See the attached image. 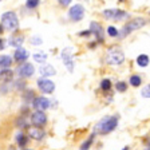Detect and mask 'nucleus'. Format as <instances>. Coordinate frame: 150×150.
<instances>
[{
	"mask_svg": "<svg viewBox=\"0 0 150 150\" xmlns=\"http://www.w3.org/2000/svg\"><path fill=\"white\" fill-rule=\"evenodd\" d=\"M145 24H146V20H145L144 18H134V19H131L130 22L122 28L121 31L118 32V35L121 38H125L126 35H129L131 31H135V30H138V28L144 27Z\"/></svg>",
	"mask_w": 150,
	"mask_h": 150,
	"instance_id": "1",
	"label": "nucleus"
},
{
	"mask_svg": "<svg viewBox=\"0 0 150 150\" xmlns=\"http://www.w3.org/2000/svg\"><path fill=\"white\" fill-rule=\"evenodd\" d=\"M34 71H35V69L31 63H24V64H22L19 67V74H20V76H23V78L31 76V75L34 74Z\"/></svg>",
	"mask_w": 150,
	"mask_h": 150,
	"instance_id": "10",
	"label": "nucleus"
},
{
	"mask_svg": "<svg viewBox=\"0 0 150 150\" xmlns=\"http://www.w3.org/2000/svg\"><path fill=\"white\" fill-rule=\"evenodd\" d=\"M34 107L38 110V111H43V110H47L50 107V100L47 99L44 97H40V98H36L34 102Z\"/></svg>",
	"mask_w": 150,
	"mask_h": 150,
	"instance_id": "11",
	"label": "nucleus"
},
{
	"mask_svg": "<svg viewBox=\"0 0 150 150\" xmlns=\"http://www.w3.org/2000/svg\"><path fill=\"white\" fill-rule=\"evenodd\" d=\"M142 97L144 98H150V83L142 88Z\"/></svg>",
	"mask_w": 150,
	"mask_h": 150,
	"instance_id": "25",
	"label": "nucleus"
},
{
	"mask_svg": "<svg viewBox=\"0 0 150 150\" xmlns=\"http://www.w3.org/2000/svg\"><path fill=\"white\" fill-rule=\"evenodd\" d=\"M100 88L102 90H110L111 88V82H110V79H105V81H102V83H100Z\"/></svg>",
	"mask_w": 150,
	"mask_h": 150,
	"instance_id": "22",
	"label": "nucleus"
},
{
	"mask_svg": "<svg viewBox=\"0 0 150 150\" xmlns=\"http://www.w3.org/2000/svg\"><path fill=\"white\" fill-rule=\"evenodd\" d=\"M122 150H129V147L126 146V147H123V149H122Z\"/></svg>",
	"mask_w": 150,
	"mask_h": 150,
	"instance_id": "33",
	"label": "nucleus"
},
{
	"mask_svg": "<svg viewBox=\"0 0 150 150\" xmlns=\"http://www.w3.org/2000/svg\"><path fill=\"white\" fill-rule=\"evenodd\" d=\"M46 59H47V55L44 52H36V54H34V60H35V62L43 63V62H46Z\"/></svg>",
	"mask_w": 150,
	"mask_h": 150,
	"instance_id": "20",
	"label": "nucleus"
},
{
	"mask_svg": "<svg viewBox=\"0 0 150 150\" xmlns=\"http://www.w3.org/2000/svg\"><path fill=\"white\" fill-rule=\"evenodd\" d=\"M23 42H24V36H23V35H13V36L9 39V44L13 47H18V48L22 47Z\"/></svg>",
	"mask_w": 150,
	"mask_h": 150,
	"instance_id": "16",
	"label": "nucleus"
},
{
	"mask_svg": "<svg viewBox=\"0 0 150 150\" xmlns=\"http://www.w3.org/2000/svg\"><path fill=\"white\" fill-rule=\"evenodd\" d=\"M90 32L95 34V36H97L99 40H102L103 39V30H102V27H100L99 23H97V22L91 23L90 24Z\"/></svg>",
	"mask_w": 150,
	"mask_h": 150,
	"instance_id": "12",
	"label": "nucleus"
},
{
	"mask_svg": "<svg viewBox=\"0 0 150 150\" xmlns=\"http://www.w3.org/2000/svg\"><path fill=\"white\" fill-rule=\"evenodd\" d=\"M91 32L90 31H86V32H81V36H88Z\"/></svg>",
	"mask_w": 150,
	"mask_h": 150,
	"instance_id": "30",
	"label": "nucleus"
},
{
	"mask_svg": "<svg viewBox=\"0 0 150 150\" xmlns=\"http://www.w3.org/2000/svg\"><path fill=\"white\" fill-rule=\"evenodd\" d=\"M118 125V118L117 117H109V118H105L98 123L97 129L100 134H107L110 131H112Z\"/></svg>",
	"mask_w": 150,
	"mask_h": 150,
	"instance_id": "2",
	"label": "nucleus"
},
{
	"mask_svg": "<svg viewBox=\"0 0 150 150\" xmlns=\"http://www.w3.org/2000/svg\"><path fill=\"white\" fill-rule=\"evenodd\" d=\"M106 60L109 63H111V64H121L125 60V55L119 48H110L107 51Z\"/></svg>",
	"mask_w": 150,
	"mask_h": 150,
	"instance_id": "4",
	"label": "nucleus"
},
{
	"mask_svg": "<svg viewBox=\"0 0 150 150\" xmlns=\"http://www.w3.org/2000/svg\"><path fill=\"white\" fill-rule=\"evenodd\" d=\"M28 135H30L32 139L40 141V139H43V137H44V131L39 127H31L30 131H28Z\"/></svg>",
	"mask_w": 150,
	"mask_h": 150,
	"instance_id": "13",
	"label": "nucleus"
},
{
	"mask_svg": "<svg viewBox=\"0 0 150 150\" xmlns=\"http://www.w3.org/2000/svg\"><path fill=\"white\" fill-rule=\"evenodd\" d=\"M39 3H40V1H38V0H28V1H27V7H28V8H35V7L39 6Z\"/></svg>",
	"mask_w": 150,
	"mask_h": 150,
	"instance_id": "28",
	"label": "nucleus"
},
{
	"mask_svg": "<svg viewBox=\"0 0 150 150\" xmlns=\"http://www.w3.org/2000/svg\"><path fill=\"white\" fill-rule=\"evenodd\" d=\"M3 44H4V42L1 40V39H0V50H1V48H4V46H3Z\"/></svg>",
	"mask_w": 150,
	"mask_h": 150,
	"instance_id": "31",
	"label": "nucleus"
},
{
	"mask_svg": "<svg viewBox=\"0 0 150 150\" xmlns=\"http://www.w3.org/2000/svg\"><path fill=\"white\" fill-rule=\"evenodd\" d=\"M141 83H142V79H141L138 75H133V76L130 78V84H131V86H134V87H138Z\"/></svg>",
	"mask_w": 150,
	"mask_h": 150,
	"instance_id": "21",
	"label": "nucleus"
},
{
	"mask_svg": "<svg viewBox=\"0 0 150 150\" xmlns=\"http://www.w3.org/2000/svg\"><path fill=\"white\" fill-rule=\"evenodd\" d=\"M107 32H109V35H110V36H112V38L118 36V30H117V28H114L112 25H110V27L107 28Z\"/></svg>",
	"mask_w": 150,
	"mask_h": 150,
	"instance_id": "26",
	"label": "nucleus"
},
{
	"mask_svg": "<svg viewBox=\"0 0 150 150\" xmlns=\"http://www.w3.org/2000/svg\"><path fill=\"white\" fill-rule=\"evenodd\" d=\"M16 141H18L19 146H24V145L27 144V138L24 137V134H19L18 137H16Z\"/></svg>",
	"mask_w": 150,
	"mask_h": 150,
	"instance_id": "23",
	"label": "nucleus"
},
{
	"mask_svg": "<svg viewBox=\"0 0 150 150\" xmlns=\"http://www.w3.org/2000/svg\"><path fill=\"white\" fill-rule=\"evenodd\" d=\"M137 63L139 67H146L147 64H149V56L145 55V54H142V55H139L137 58Z\"/></svg>",
	"mask_w": 150,
	"mask_h": 150,
	"instance_id": "18",
	"label": "nucleus"
},
{
	"mask_svg": "<svg viewBox=\"0 0 150 150\" xmlns=\"http://www.w3.org/2000/svg\"><path fill=\"white\" fill-rule=\"evenodd\" d=\"M126 87H127V86H126L125 82H118V83H117V90L121 91V93L126 91Z\"/></svg>",
	"mask_w": 150,
	"mask_h": 150,
	"instance_id": "27",
	"label": "nucleus"
},
{
	"mask_svg": "<svg viewBox=\"0 0 150 150\" xmlns=\"http://www.w3.org/2000/svg\"><path fill=\"white\" fill-rule=\"evenodd\" d=\"M147 145H149V149H150V139H149V142H147Z\"/></svg>",
	"mask_w": 150,
	"mask_h": 150,
	"instance_id": "34",
	"label": "nucleus"
},
{
	"mask_svg": "<svg viewBox=\"0 0 150 150\" xmlns=\"http://www.w3.org/2000/svg\"><path fill=\"white\" fill-rule=\"evenodd\" d=\"M145 150H150V149H149V147H147V149H145Z\"/></svg>",
	"mask_w": 150,
	"mask_h": 150,
	"instance_id": "35",
	"label": "nucleus"
},
{
	"mask_svg": "<svg viewBox=\"0 0 150 150\" xmlns=\"http://www.w3.org/2000/svg\"><path fill=\"white\" fill-rule=\"evenodd\" d=\"M11 150H15V149H11Z\"/></svg>",
	"mask_w": 150,
	"mask_h": 150,
	"instance_id": "36",
	"label": "nucleus"
},
{
	"mask_svg": "<svg viewBox=\"0 0 150 150\" xmlns=\"http://www.w3.org/2000/svg\"><path fill=\"white\" fill-rule=\"evenodd\" d=\"M13 76V72L11 70H3V71H0V79H3V81H11Z\"/></svg>",
	"mask_w": 150,
	"mask_h": 150,
	"instance_id": "19",
	"label": "nucleus"
},
{
	"mask_svg": "<svg viewBox=\"0 0 150 150\" xmlns=\"http://www.w3.org/2000/svg\"><path fill=\"white\" fill-rule=\"evenodd\" d=\"M39 71H40V74L43 75V76H51V75L56 74V70L50 64H43L40 69H39Z\"/></svg>",
	"mask_w": 150,
	"mask_h": 150,
	"instance_id": "14",
	"label": "nucleus"
},
{
	"mask_svg": "<svg viewBox=\"0 0 150 150\" xmlns=\"http://www.w3.org/2000/svg\"><path fill=\"white\" fill-rule=\"evenodd\" d=\"M72 51H74L72 48H66L62 52V59H63V62H64V64L67 66V69H69L70 72L74 71V62H72V56H71Z\"/></svg>",
	"mask_w": 150,
	"mask_h": 150,
	"instance_id": "8",
	"label": "nucleus"
},
{
	"mask_svg": "<svg viewBox=\"0 0 150 150\" xmlns=\"http://www.w3.org/2000/svg\"><path fill=\"white\" fill-rule=\"evenodd\" d=\"M1 32H3V25L0 24V34H1Z\"/></svg>",
	"mask_w": 150,
	"mask_h": 150,
	"instance_id": "32",
	"label": "nucleus"
},
{
	"mask_svg": "<svg viewBox=\"0 0 150 150\" xmlns=\"http://www.w3.org/2000/svg\"><path fill=\"white\" fill-rule=\"evenodd\" d=\"M31 122L35 126H42L47 122V117L43 111H35L31 115Z\"/></svg>",
	"mask_w": 150,
	"mask_h": 150,
	"instance_id": "9",
	"label": "nucleus"
},
{
	"mask_svg": "<svg viewBox=\"0 0 150 150\" xmlns=\"http://www.w3.org/2000/svg\"><path fill=\"white\" fill-rule=\"evenodd\" d=\"M93 138H94V134H93V135H91V137H90V138H88V139H87V141H86V142H84V144H83V145H82V146H81V150H87V149H88V147H90L91 142H93Z\"/></svg>",
	"mask_w": 150,
	"mask_h": 150,
	"instance_id": "24",
	"label": "nucleus"
},
{
	"mask_svg": "<svg viewBox=\"0 0 150 150\" xmlns=\"http://www.w3.org/2000/svg\"><path fill=\"white\" fill-rule=\"evenodd\" d=\"M59 3H60V6H64V7H66V6H69L71 1H70V0H60Z\"/></svg>",
	"mask_w": 150,
	"mask_h": 150,
	"instance_id": "29",
	"label": "nucleus"
},
{
	"mask_svg": "<svg viewBox=\"0 0 150 150\" xmlns=\"http://www.w3.org/2000/svg\"><path fill=\"white\" fill-rule=\"evenodd\" d=\"M28 58V52L25 48H23V47H20V48H18L15 52V60H18V62H24L25 59Z\"/></svg>",
	"mask_w": 150,
	"mask_h": 150,
	"instance_id": "15",
	"label": "nucleus"
},
{
	"mask_svg": "<svg viewBox=\"0 0 150 150\" xmlns=\"http://www.w3.org/2000/svg\"><path fill=\"white\" fill-rule=\"evenodd\" d=\"M12 64V59H11V56L8 55H1L0 56V67L3 70H7V67Z\"/></svg>",
	"mask_w": 150,
	"mask_h": 150,
	"instance_id": "17",
	"label": "nucleus"
},
{
	"mask_svg": "<svg viewBox=\"0 0 150 150\" xmlns=\"http://www.w3.org/2000/svg\"><path fill=\"white\" fill-rule=\"evenodd\" d=\"M103 16L106 19H112V20H122L127 18V13L122 9H106L103 11Z\"/></svg>",
	"mask_w": 150,
	"mask_h": 150,
	"instance_id": "6",
	"label": "nucleus"
},
{
	"mask_svg": "<svg viewBox=\"0 0 150 150\" xmlns=\"http://www.w3.org/2000/svg\"><path fill=\"white\" fill-rule=\"evenodd\" d=\"M38 86H39V88L46 94H51L54 90H55V84H54V82L48 81V79H44V78H40L39 81H38Z\"/></svg>",
	"mask_w": 150,
	"mask_h": 150,
	"instance_id": "7",
	"label": "nucleus"
},
{
	"mask_svg": "<svg viewBox=\"0 0 150 150\" xmlns=\"http://www.w3.org/2000/svg\"><path fill=\"white\" fill-rule=\"evenodd\" d=\"M1 25L9 31H15L19 27V19L13 12H6L1 16Z\"/></svg>",
	"mask_w": 150,
	"mask_h": 150,
	"instance_id": "3",
	"label": "nucleus"
},
{
	"mask_svg": "<svg viewBox=\"0 0 150 150\" xmlns=\"http://www.w3.org/2000/svg\"><path fill=\"white\" fill-rule=\"evenodd\" d=\"M69 16H70L71 20H74V22H79L81 19H83V16H84L83 6H81V4H75V6H72L71 8H70Z\"/></svg>",
	"mask_w": 150,
	"mask_h": 150,
	"instance_id": "5",
	"label": "nucleus"
}]
</instances>
